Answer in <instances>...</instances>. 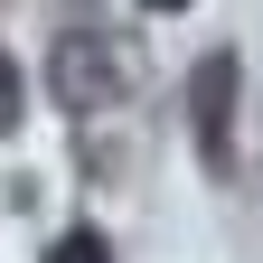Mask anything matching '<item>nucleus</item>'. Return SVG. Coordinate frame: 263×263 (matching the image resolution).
I'll use <instances>...</instances> for the list:
<instances>
[{"label":"nucleus","mask_w":263,"mask_h":263,"mask_svg":"<svg viewBox=\"0 0 263 263\" xmlns=\"http://www.w3.org/2000/svg\"><path fill=\"white\" fill-rule=\"evenodd\" d=\"M57 263H104V235H66V245H57Z\"/></svg>","instance_id":"3"},{"label":"nucleus","mask_w":263,"mask_h":263,"mask_svg":"<svg viewBox=\"0 0 263 263\" xmlns=\"http://www.w3.org/2000/svg\"><path fill=\"white\" fill-rule=\"evenodd\" d=\"M19 122V76H10V57H0V132Z\"/></svg>","instance_id":"4"},{"label":"nucleus","mask_w":263,"mask_h":263,"mask_svg":"<svg viewBox=\"0 0 263 263\" xmlns=\"http://www.w3.org/2000/svg\"><path fill=\"white\" fill-rule=\"evenodd\" d=\"M226 104H235V57H207L197 66V141H207V160H226Z\"/></svg>","instance_id":"1"},{"label":"nucleus","mask_w":263,"mask_h":263,"mask_svg":"<svg viewBox=\"0 0 263 263\" xmlns=\"http://www.w3.org/2000/svg\"><path fill=\"white\" fill-rule=\"evenodd\" d=\"M57 76H66V94H76V104H104V76H113V57L76 38V47H66V57H57Z\"/></svg>","instance_id":"2"},{"label":"nucleus","mask_w":263,"mask_h":263,"mask_svg":"<svg viewBox=\"0 0 263 263\" xmlns=\"http://www.w3.org/2000/svg\"><path fill=\"white\" fill-rule=\"evenodd\" d=\"M151 10H188V0H151Z\"/></svg>","instance_id":"5"}]
</instances>
